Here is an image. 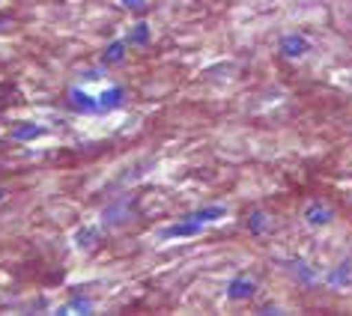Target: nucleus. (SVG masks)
<instances>
[{
    "instance_id": "16",
    "label": "nucleus",
    "mask_w": 352,
    "mask_h": 316,
    "mask_svg": "<svg viewBox=\"0 0 352 316\" xmlns=\"http://www.w3.org/2000/svg\"><path fill=\"white\" fill-rule=\"evenodd\" d=\"M6 197V188H0V200H3Z\"/></svg>"
},
{
    "instance_id": "6",
    "label": "nucleus",
    "mask_w": 352,
    "mask_h": 316,
    "mask_svg": "<svg viewBox=\"0 0 352 316\" xmlns=\"http://www.w3.org/2000/svg\"><path fill=\"white\" fill-rule=\"evenodd\" d=\"M305 221L311 224V227H325L331 221V209L329 206H322V203H311L305 209Z\"/></svg>"
},
{
    "instance_id": "4",
    "label": "nucleus",
    "mask_w": 352,
    "mask_h": 316,
    "mask_svg": "<svg viewBox=\"0 0 352 316\" xmlns=\"http://www.w3.org/2000/svg\"><path fill=\"white\" fill-rule=\"evenodd\" d=\"M257 293V284H254L251 278H233L230 284H227V295L233 298V302H245V298H254Z\"/></svg>"
},
{
    "instance_id": "5",
    "label": "nucleus",
    "mask_w": 352,
    "mask_h": 316,
    "mask_svg": "<svg viewBox=\"0 0 352 316\" xmlns=\"http://www.w3.org/2000/svg\"><path fill=\"white\" fill-rule=\"evenodd\" d=\"M227 215V206L221 203H215V206H204V209H197V212H188L186 218H191V221H197V224H212V221H221V218Z\"/></svg>"
},
{
    "instance_id": "2",
    "label": "nucleus",
    "mask_w": 352,
    "mask_h": 316,
    "mask_svg": "<svg viewBox=\"0 0 352 316\" xmlns=\"http://www.w3.org/2000/svg\"><path fill=\"white\" fill-rule=\"evenodd\" d=\"M197 233H204V224L191 221V218H182L179 224L164 227L158 236H162V239H191V236H197Z\"/></svg>"
},
{
    "instance_id": "1",
    "label": "nucleus",
    "mask_w": 352,
    "mask_h": 316,
    "mask_svg": "<svg viewBox=\"0 0 352 316\" xmlns=\"http://www.w3.org/2000/svg\"><path fill=\"white\" fill-rule=\"evenodd\" d=\"M66 102H69V108L78 111V113H102V108H99V95L84 93L81 87H72V90L66 93Z\"/></svg>"
},
{
    "instance_id": "13",
    "label": "nucleus",
    "mask_w": 352,
    "mask_h": 316,
    "mask_svg": "<svg viewBox=\"0 0 352 316\" xmlns=\"http://www.w3.org/2000/svg\"><path fill=\"white\" fill-rule=\"evenodd\" d=\"M96 236H99V230H96V227H81V230L75 233L78 248H90V245L96 242Z\"/></svg>"
},
{
    "instance_id": "11",
    "label": "nucleus",
    "mask_w": 352,
    "mask_h": 316,
    "mask_svg": "<svg viewBox=\"0 0 352 316\" xmlns=\"http://www.w3.org/2000/svg\"><path fill=\"white\" fill-rule=\"evenodd\" d=\"M129 45H149V24H144V21H138L135 27H131V33H129Z\"/></svg>"
},
{
    "instance_id": "17",
    "label": "nucleus",
    "mask_w": 352,
    "mask_h": 316,
    "mask_svg": "<svg viewBox=\"0 0 352 316\" xmlns=\"http://www.w3.org/2000/svg\"><path fill=\"white\" fill-rule=\"evenodd\" d=\"M0 24H6V15H0Z\"/></svg>"
},
{
    "instance_id": "3",
    "label": "nucleus",
    "mask_w": 352,
    "mask_h": 316,
    "mask_svg": "<svg viewBox=\"0 0 352 316\" xmlns=\"http://www.w3.org/2000/svg\"><path fill=\"white\" fill-rule=\"evenodd\" d=\"M307 51H311V42H307L305 36H298V33H287V36L280 39V54L289 57V60L305 57Z\"/></svg>"
},
{
    "instance_id": "10",
    "label": "nucleus",
    "mask_w": 352,
    "mask_h": 316,
    "mask_svg": "<svg viewBox=\"0 0 352 316\" xmlns=\"http://www.w3.org/2000/svg\"><path fill=\"white\" fill-rule=\"evenodd\" d=\"M90 311H93V302L90 298H84V295L69 298L63 307H57V313H90Z\"/></svg>"
},
{
    "instance_id": "15",
    "label": "nucleus",
    "mask_w": 352,
    "mask_h": 316,
    "mask_svg": "<svg viewBox=\"0 0 352 316\" xmlns=\"http://www.w3.org/2000/svg\"><path fill=\"white\" fill-rule=\"evenodd\" d=\"M122 6H126V10H144V3L146 0H120Z\"/></svg>"
},
{
    "instance_id": "7",
    "label": "nucleus",
    "mask_w": 352,
    "mask_h": 316,
    "mask_svg": "<svg viewBox=\"0 0 352 316\" xmlns=\"http://www.w3.org/2000/svg\"><path fill=\"white\" fill-rule=\"evenodd\" d=\"M122 99H126V90H122V87H108L104 93H99V108H102V113L120 108Z\"/></svg>"
},
{
    "instance_id": "14",
    "label": "nucleus",
    "mask_w": 352,
    "mask_h": 316,
    "mask_svg": "<svg viewBox=\"0 0 352 316\" xmlns=\"http://www.w3.org/2000/svg\"><path fill=\"white\" fill-rule=\"evenodd\" d=\"M266 227H269V221H266V215L263 212H251L248 215V230L257 236V233H266Z\"/></svg>"
},
{
    "instance_id": "12",
    "label": "nucleus",
    "mask_w": 352,
    "mask_h": 316,
    "mask_svg": "<svg viewBox=\"0 0 352 316\" xmlns=\"http://www.w3.org/2000/svg\"><path fill=\"white\" fill-rule=\"evenodd\" d=\"M349 278H352V262H343V266H338L329 275V284L331 286H346L349 284Z\"/></svg>"
},
{
    "instance_id": "8",
    "label": "nucleus",
    "mask_w": 352,
    "mask_h": 316,
    "mask_svg": "<svg viewBox=\"0 0 352 316\" xmlns=\"http://www.w3.org/2000/svg\"><path fill=\"white\" fill-rule=\"evenodd\" d=\"M126 45H129L126 39H117V42H111V45L104 48V54H102V63H104V66L122 63V60H126Z\"/></svg>"
},
{
    "instance_id": "9",
    "label": "nucleus",
    "mask_w": 352,
    "mask_h": 316,
    "mask_svg": "<svg viewBox=\"0 0 352 316\" xmlns=\"http://www.w3.org/2000/svg\"><path fill=\"white\" fill-rule=\"evenodd\" d=\"M45 135V126H33V122H24V126H19V128H12V140H36V137H42Z\"/></svg>"
}]
</instances>
